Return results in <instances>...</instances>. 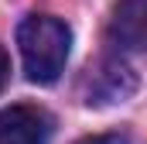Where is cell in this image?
I'll return each instance as SVG.
<instances>
[{
    "mask_svg": "<svg viewBox=\"0 0 147 144\" xmlns=\"http://www.w3.org/2000/svg\"><path fill=\"white\" fill-rule=\"evenodd\" d=\"M17 45H21L28 79L48 86L62 75L65 62H69L72 31L65 28V21H58L51 14H28L17 28Z\"/></svg>",
    "mask_w": 147,
    "mask_h": 144,
    "instance_id": "cell-1",
    "label": "cell"
},
{
    "mask_svg": "<svg viewBox=\"0 0 147 144\" xmlns=\"http://www.w3.org/2000/svg\"><path fill=\"white\" fill-rule=\"evenodd\" d=\"M134 93H137V75L123 58H99L82 79V103L86 107L123 103Z\"/></svg>",
    "mask_w": 147,
    "mask_h": 144,
    "instance_id": "cell-2",
    "label": "cell"
},
{
    "mask_svg": "<svg viewBox=\"0 0 147 144\" xmlns=\"http://www.w3.org/2000/svg\"><path fill=\"white\" fill-rule=\"evenodd\" d=\"M51 117L34 103H14L0 110V144H48L51 141Z\"/></svg>",
    "mask_w": 147,
    "mask_h": 144,
    "instance_id": "cell-3",
    "label": "cell"
},
{
    "mask_svg": "<svg viewBox=\"0 0 147 144\" xmlns=\"http://www.w3.org/2000/svg\"><path fill=\"white\" fill-rule=\"evenodd\" d=\"M110 41L116 48H144L147 45V0H116L110 10Z\"/></svg>",
    "mask_w": 147,
    "mask_h": 144,
    "instance_id": "cell-4",
    "label": "cell"
},
{
    "mask_svg": "<svg viewBox=\"0 0 147 144\" xmlns=\"http://www.w3.org/2000/svg\"><path fill=\"white\" fill-rule=\"evenodd\" d=\"M75 144H130L127 134H92V137H82Z\"/></svg>",
    "mask_w": 147,
    "mask_h": 144,
    "instance_id": "cell-5",
    "label": "cell"
},
{
    "mask_svg": "<svg viewBox=\"0 0 147 144\" xmlns=\"http://www.w3.org/2000/svg\"><path fill=\"white\" fill-rule=\"evenodd\" d=\"M7 75H10V58H7V52H3V45H0V93H3V86H7Z\"/></svg>",
    "mask_w": 147,
    "mask_h": 144,
    "instance_id": "cell-6",
    "label": "cell"
}]
</instances>
